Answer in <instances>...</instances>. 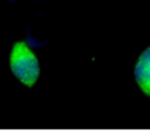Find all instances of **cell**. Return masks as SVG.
Returning <instances> with one entry per match:
<instances>
[{
  "label": "cell",
  "instance_id": "cell-2",
  "mask_svg": "<svg viewBox=\"0 0 150 131\" xmlns=\"http://www.w3.org/2000/svg\"><path fill=\"white\" fill-rule=\"evenodd\" d=\"M135 79L140 88L150 96V46L142 52L137 61Z\"/></svg>",
  "mask_w": 150,
  "mask_h": 131
},
{
  "label": "cell",
  "instance_id": "cell-1",
  "mask_svg": "<svg viewBox=\"0 0 150 131\" xmlns=\"http://www.w3.org/2000/svg\"><path fill=\"white\" fill-rule=\"evenodd\" d=\"M10 68L14 76L29 87L36 83L40 74V67L36 55L24 42H16L12 47Z\"/></svg>",
  "mask_w": 150,
  "mask_h": 131
}]
</instances>
